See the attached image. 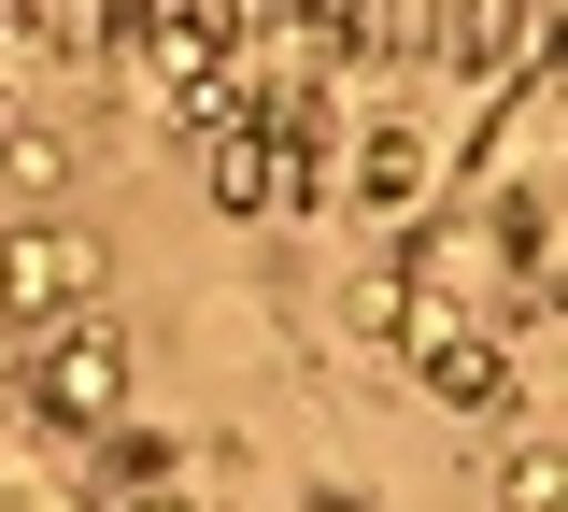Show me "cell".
<instances>
[{"mask_svg": "<svg viewBox=\"0 0 568 512\" xmlns=\"http://www.w3.org/2000/svg\"><path fill=\"white\" fill-rule=\"evenodd\" d=\"M469 72H540V0H484V14H469Z\"/></svg>", "mask_w": 568, "mask_h": 512, "instance_id": "obj_1", "label": "cell"}, {"mask_svg": "<svg viewBox=\"0 0 568 512\" xmlns=\"http://www.w3.org/2000/svg\"><path fill=\"white\" fill-rule=\"evenodd\" d=\"M568 499V470H555V441H526V455H511V512H555Z\"/></svg>", "mask_w": 568, "mask_h": 512, "instance_id": "obj_3", "label": "cell"}, {"mask_svg": "<svg viewBox=\"0 0 568 512\" xmlns=\"http://www.w3.org/2000/svg\"><path fill=\"white\" fill-rule=\"evenodd\" d=\"M426 384H455V399H484V384H497V357H484V342H426Z\"/></svg>", "mask_w": 568, "mask_h": 512, "instance_id": "obj_4", "label": "cell"}, {"mask_svg": "<svg viewBox=\"0 0 568 512\" xmlns=\"http://www.w3.org/2000/svg\"><path fill=\"white\" fill-rule=\"evenodd\" d=\"M43 384H58V413H100V399L129 384V357H114V328H85V342H71V357L43 370Z\"/></svg>", "mask_w": 568, "mask_h": 512, "instance_id": "obj_2", "label": "cell"}]
</instances>
